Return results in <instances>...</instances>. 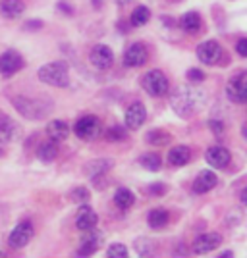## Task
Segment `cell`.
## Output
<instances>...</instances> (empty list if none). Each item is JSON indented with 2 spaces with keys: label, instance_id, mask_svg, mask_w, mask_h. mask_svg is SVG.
<instances>
[{
  "label": "cell",
  "instance_id": "1",
  "mask_svg": "<svg viewBox=\"0 0 247 258\" xmlns=\"http://www.w3.org/2000/svg\"><path fill=\"white\" fill-rule=\"evenodd\" d=\"M172 108L174 112H178L180 116H191L205 102V93L193 87H178L172 93Z\"/></svg>",
  "mask_w": 247,
  "mask_h": 258
},
{
  "label": "cell",
  "instance_id": "2",
  "mask_svg": "<svg viewBox=\"0 0 247 258\" xmlns=\"http://www.w3.org/2000/svg\"><path fill=\"white\" fill-rule=\"evenodd\" d=\"M14 108L27 119H43L53 112V102L51 100H37L29 97H14L12 98Z\"/></svg>",
  "mask_w": 247,
  "mask_h": 258
},
{
  "label": "cell",
  "instance_id": "3",
  "mask_svg": "<svg viewBox=\"0 0 247 258\" xmlns=\"http://www.w3.org/2000/svg\"><path fill=\"white\" fill-rule=\"evenodd\" d=\"M39 81L51 87H68L70 85V68L66 62H51L39 68L37 72Z\"/></svg>",
  "mask_w": 247,
  "mask_h": 258
},
{
  "label": "cell",
  "instance_id": "4",
  "mask_svg": "<svg viewBox=\"0 0 247 258\" xmlns=\"http://www.w3.org/2000/svg\"><path fill=\"white\" fill-rule=\"evenodd\" d=\"M74 131L81 141H95L101 137L103 125H101L98 118H95V116H83V118H79L75 121Z\"/></svg>",
  "mask_w": 247,
  "mask_h": 258
},
{
  "label": "cell",
  "instance_id": "5",
  "mask_svg": "<svg viewBox=\"0 0 247 258\" xmlns=\"http://www.w3.org/2000/svg\"><path fill=\"white\" fill-rule=\"evenodd\" d=\"M143 89L149 93L151 97H162V95L168 93L170 83H168V79L161 70H153V72H147L143 77Z\"/></svg>",
  "mask_w": 247,
  "mask_h": 258
},
{
  "label": "cell",
  "instance_id": "6",
  "mask_svg": "<svg viewBox=\"0 0 247 258\" xmlns=\"http://www.w3.org/2000/svg\"><path fill=\"white\" fill-rule=\"evenodd\" d=\"M23 66H25V62H23L20 52L6 50L4 54H0V74L4 77H12L14 74H18Z\"/></svg>",
  "mask_w": 247,
  "mask_h": 258
},
{
  "label": "cell",
  "instance_id": "7",
  "mask_svg": "<svg viewBox=\"0 0 247 258\" xmlns=\"http://www.w3.org/2000/svg\"><path fill=\"white\" fill-rule=\"evenodd\" d=\"M197 58L207 66H215L222 58V46L216 41H205L197 46Z\"/></svg>",
  "mask_w": 247,
  "mask_h": 258
},
{
  "label": "cell",
  "instance_id": "8",
  "mask_svg": "<svg viewBox=\"0 0 247 258\" xmlns=\"http://www.w3.org/2000/svg\"><path fill=\"white\" fill-rule=\"evenodd\" d=\"M33 237V226L31 222H20L18 226L12 229L10 237H8V245L12 248H23L27 247V243Z\"/></svg>",
  "mask_w": 247,
  "mask_h": 258
},
{
  "label": "cell",
  "instance_id": "9",
  "mask_svg": "<svg viewBox=\"0 0 247 258\" xmlns=\"http://www.w3.org/2000/svg\"><path fill=\"white\" fill-rule=\"evenodd\" d=\"M226 93H228L230 100H234V102H247V72L232 77Z\"/></svg>",
  "mask_w": 247,
  "mask_h": 258
},
{
  "label": "cell",
  "instance_id": "10",
  "mask_svg": "<svg viewBox=\"0 0 247 258\" xmlns=\"http://www.w3.org/2000/svg\"><path fill=\"white\" fill-rule=\"evenodd\" d=\"M147 58H149L147 46L141 43H133L124 52V66L126 68H141V66L147 62Z\"/></svg>",
  "mask_w": 247,
  "mask_h": 258
},
{
  "label": "cell",
  "instance_id": "11",
  "mask_svg": "<svg viewBox=\"0 0 247 258\" xmlns=\"http://www.w3.org/2000/svg\"><path fill=\"white\" fill-rule=\"evenodd\" d=\"M22 137V127L6 114H0V143H14Z\"/></svg>",
  "mask_w": 247,
  "mask_h": 258
},
{
  "label": "cell",
  "instance_id": "12",
  "mask_svg": "<svg viewBox=\"0 0 247 258\" xmlns=\"http://www.w3.org/2000/svg\"><path fill=\"white\" fill-rule=\"evenodd\" d=\"M89 60L97 70H108L110 66L114 64V54H112V50L108 48L107 44H97V46H93Z\"/></svg>",
  "mask_w": 247,
  "mask_h": 258
},
{
  "label": "cell",
  "instance_id": "13",
  "mask_svg": "<svg viewBox=\"0 0 247 258\" xmlns=\"http://www.w3.org/2000/svg\"><path fill=\"white\" fill-rule=\"evenodd\" d=\"M220 243H222L220 233H203V235H199L195 239L193 252L195 254H209L215 248L220 247Z\"/></svg>",
  "mask_w": 247,
  "mask_h": 258
},
{
  "label": "cell",
  "instance_id": "14",
  "mask_svg": "<svg viewBox=\"0 0 247 258\" xmlns=\"http://www.w3.org/2000/svg\"><path fill=\"white\" fill-rule=\"evenodd\" d=\"M101 239H103V235L97 231V227L85 229V233L81 237V247L77 248V256H89V254H93L98 248V245H101Z\"/></svg>",
  "mask_w": 247,
  "mask_h": 258
},
{
  "label": "cell",
  "instance_id": "15",
  "mask_svg": "<svg viewBox=\"0 0 247 258\" xmlns=\"http://www.w3.org/2000/svg\"><path fill=\"white\" fill-rule=\"evenodd\" d=\"M145 119H147V110H145V106L141 102H133L128 108V112H126V125H128V129H133V131L139 129L145 123Z\"/></svg>",
  "mask_w": 247,
  "mask_h": 258
},
{
  "label": "cell",
  "instance_id": "16",
  "mask_svg": "<svg viewBox=\"0 0 247 258\" xmlns=\"http://www.w3.org/2000/svg\"><path fill=\"white\" fill-rule=\"evenodd\" d=\"M97 222H98V216L91 206L85 205L77 210V216H75V226H77V229H81V231L93 229V227H97Z\"/></svg>",
  "mask_w": 247,
  "mask_h": 258
},
{
  "label": "cell",
  "instance_id": "17",
  "mask_svg": "<svg viewBox=\"0 0 247 258\" xmlns=\"http://www.w3.org/2000/svg\"><path fill=\"white\" fill-rule=\"evenodd\" d=\"M205 158H207V162L213 166V168H216V170H222V168H226L228 164H230V152H228V149H224V147H211L209 151H207V154H205Z\"/></svg>",
  "mask_w": 247,
  "mask_h": 258
},
{
  "label": "cell",
  "instance_id": "18",
  "mask_svg": "<svg viewBox=\"0 0 247 258\" xmlns=\"http://www.w3.org/2000/svg\"><path fill=\"white\" fill-rule=\"evenodd\" d=\"M216 181H218V177H216L215 172H211V170H203V172L195 177L193 193H197V195L209 193L211 189H215Z\"/></svg>",
  "mask_w": 247,
  "mask_h": 258
},
{
  "label": "cell",
  "instance_id": "19",
  "mask_svg": "<svg viewBox=\"0 0 247 258\" xmlns=\"http://www.w3.org/2000/svg\"><path fill=\"white\" fill-rule=\"evenodd\" d=\"M46 133H48V137L53 141H64L68 139V135H70V125L62 121V119H53L48 125H46Z\"/></svg>",
  "mask_w": 247,
  "mask_h": 258
},
{
  "label": "cell",
  "instance_id": "20",
  "mask_svg": "<svg viewBox=\"0 0 247 258\" xmlns=\"http://www.w3.org/2000/svg\"><path fill=\"white\" fill-rule=\"evenodd\" d=\"M25 10V4H23V0H4L2 4H0V12H2V16L4 18H8V20H16V18H20Z\"/></svg>",
  "mask_w": 247,
  "mask_h": 258
},
{
  "label": "cell",
  "instance_id": "21",
  "mask_svg": "<svg viewBox=\"0 0 247 258\" xmlns=\"http://www.w3.org/2000/svg\"><path fill=\"white\" fill-rule=\"evenodd\" d=\"M189 158H191V151L185 145H178V147L170 149V152H168V162L172 166H185L189 162Z\"/></svg>",
  "mask_w": 247,
  "mask_h": 258
},
{
  "label": "cell",
  "instance_id": "22",
  "mask_svg": "<svg viewBox=\"0 0 247 258\" xmlns=\"http://www.w3.org/2000/svg\"><path fill=\"white\" fill-rule=\"evenodd\" d=\"M110 168H112V160L101 158V160L89 162V164L85 166V173L91 177V179H95V177H103Z\"/></svg>",
  "mask_w": 247,
  "mask_h": 258
},
{
  "label": "cell",
  "instance_id": "23",
  "mask_svg": "<svg viewBox=\"0 0 247 258\" xmlns=\"http://www.w3.org/2000/svg\"><path fill=\"white\" fill-rule=\"evenodd\" d=\"M133 203H135V195L131 193L128 187H120L114 195V205L118 206L120 210H128L133 206Z\"/></svg>",
  "mask_w": 247,
  "mask_h": 258
},
{
  "label": "cell",
  "instance_id": "24",
  "mask_svg": "<svg viewBox=\"0 0 247 258\" xmlns=\"http://www.w3.org/2000/svg\"><path fill=\"white\" fill-rule=\"evenodd\" d=\"M180 25H182L183 31L197 33L199 29H201L203 22H201V16H199L197 12H187L185 16H182V20H180Z\"/></svg>",
  "mask_w": 247,
  "mask_h": 258
},
{
  "label": "cell",
  "instance_id": "25",
  "mask_svg": "<svg viewBox=\"0 0 247 258\" xmlns=\"http://www.w3.org/2000/svg\"><path fill=\"white\" fill-rule=\"evenodd\" d=\"M37 156H39V160H43V162L56 160V156H58V143L53 139L48 141V143H43V145L37 149Z\"/></svg>",
  "mask_w": 247,
  "mask_h": 258
},
{
  "label": "cell",
  "instance_id": "26",
  "mask_svg": "<svg viewBox=\"0 0 247 258\" xmlns=\"http://www.w3.org/2000/svg\"><path fill=\"white\" fill-rule=\"evenodd\" d=\"M147 222L153 229H162V227L168 224V212L164 208H153L147 216Z\"/></svg>",
  "mask_w": 247,
  "mask_h": 258
},
{
  "label": "cell",
  "instance_id": "27",
  "mask_svg": "<svg viewBox=\"0 0 247 258\" xmlns=\"http://www.w3.org/2000/svg\"><path fill=\"white\" fill-rule=\"evenodd\" d=\"M151 20V12L147 6H137L135 10L131 12V18H129V22L133 27H141V25H145V23Z\"/></svg>",
  "mask_w": 247,
  "mask_h": 258
},
{
  "label": "cell",
  "instance_id": "28",
  "mask_svg": "<svg viewBox=\"0 0 247 258\" xmlns=\"http://www.w3.org/2000/svg\"><path fill=\"white\" fill-rule=\"evenodd\" d=\"M139 164L145 170H149V172H159V170H161V156L155 154V152L143 154L139 158Z\"/></svg>",
  "mask_w": 247,
  "mask_h": 258
},
{
  "label": "cell",
  "instance_id": "29",
  "mask_svg": "<svg viewBox=\"0 0 247 258\" xmlns=\"http://www.w3.org/2000/svg\"><path fill=\"white\" fill-rule=\"evenodd\" d=\"M147 143L155 145V147H162V145H168L170 143V135L162 129H153L147 133Z\"/></svg>",
  "mask_w": 247,
  "mask_h": 258
},
{
  "label": "cell",
  "instance_id": "30",
  "mask_svg": "<svg viewBox=\"0 0 247 258\" xmlns=\"http://www.w3.org/2000/svg\"><path fill=\"white\" fill-rule=\"evenodd\" d=\"M107 254L110 258H124V256H128V248L124 247V245H120V243H114V245L108 247Z\"/></svg>",
  "mask_w": 247,
  "mask_h": 258
},
{
  "label": "cell",
  "instance_id": "31",
  "mask_svg": "<svg viewBox=\"0 0 247 258\" xmlns=\"http://www.w3.org/2000/svg\"><path fill=\"white\" fill-rule=\"evenodd\" d=\"M107 139L108 141H124L126 139V129L122 125H114L107 131Z\"/></svg>",
  "mask_w": 247,
  "mask_h": 258
},
{
  "label": "cell",
  "instance_id": "32",
  "mask_svg": "<svg viewBox=\"0 0 247 258\" xmlns=\"http://www.w3.org/2000/svg\"><path fill=\"white\" fill-rule=\"evenodd\" d=\"M72 199H74L75 203H87L89 201V191H87L85 187H77L72 191Z\"/></svg>",
  "mask_w": 247,
  "mask_h": 258
},
{
  "label": "cell",
  "instance_id": "33",
  "mask_svg": "<svg viewBox=\"0 0 247 258\" xmlns=\"http://www.w3.org/2000/svg\"><path fill=\"white\" fill-rule=\"evenodd\" d=\"M236 52L239 54V56H243V58H247V39H239L236 43Z\"/></svg>",
  "mask_w": 247,
  "mask_h": 258
},
{
  "label": "cell",
  "instance_id": "34",
  "mask_svg": "<svg viewBox=\"0 0 247 258\" xmlns=\"http://www.w3.org/2000/svg\"><path fill=\"white\" fill-rule=\"evenodd\" d=\"M187 77H189L191 81H203V79H205V74L201 72V70L193 68V70H189V72H187Z\"/></svg>",
  "mask_w": 247,
  "mask_h": 258
},
{
  "label": "cell",
  "instance_id": "35",
  "mask_svg": "<svg viewBox=\"0 0 247 258\" xmlns=\"http://www.w3.org/2000/svg\"><path fill=\"white\" fill-rule=\"evenodd\" d=\"M149 191L153 195H157V197H161V195L166 193V187H164V185H151Z\"/></svg>",
  "mask_w": 247,
  "mask_h": 258
},
{
  "label": "cell",
  "instance_id": "36",
  "mask_svg": "<svg viewBox=\"0 0 247 258\" xmlns=\"http://www.w3.org/2000/svg\"><path fill=\"white\" fill-rule=\"evenodd\" d=\"M58 10L68 14V16H72V6H70V4H66V2H58Z\"/></svg>",
  "mask_w": 247,
  "mask_h": 258
},
{
  "label": "cell",
  "instance_id": "37",
  "mask_svg": "<svg viewBox=\"0 0 247 258\" xmlns=\"http://www.w3.org/2000/svg\"><path fill=\"white\" fill-rule=\"evenodd\" d=\"M43 27V23L39 22V20H35V22H27L25 23V29H41Z\"/></svg>",
  "mask_w": 247,
  "mask_h": 258
},
{
  "label": "cell",
  "instance_id": "38",
  "mask_svg": "<svg viewBox=\"0 0 247 258\" xmlns=\"http://www.w3.org/2000/svg\"><path fill=\"white\" fill-rule=\"evenodd\" d=\"M209 125H211V127L215 129V133H216V135H220V133H222V125H220V123H216V121H211Z\"/></svg>",
  "mask_w": 247,
  "mask_h": 258
},
{
  "label": "cell",
  "instance_id": "39",
  "mask_svg": "<svg viewBox=\"0 0 247 258\" xmlns=\"http://www.w3.org/2000/svg\"><path fill=\"white\" fill-rule=\"evenodd\" d=\"M241 203L247 206V187L243 189V191H241Z\"/></svg>",
  "mask_w": 247,
  "mask_h": 258
},
{
  "label": "cell",
  "instance_id": "40",
  "mask_svg": "<svg viewBox=\"0 0 247 258\" xmlns=\"http://www.w3.org/2000/svg\"><path fill=\"white\" fill-rule=\"evenodd\" d=\"M222 256H224V258H230V256H232V250H226V252H222Z\"/></svg>",
  "mask_w": 247,
  "mask_h": 258
},
{
  "label": "cell",
  "instance_id": "41",
  "mask_svg": "<svg viewBox=\"0 0 247 258\" xmlns=\"http://www.w3.org/2000/svg\"><path fill=\"white\" fill-rule=\"evenodd\" d=\"M129 0H118V4H128Z\"/></svg>",
  "mask_w": 247,
  "mask_h": 258
},
{
  "label": "cell",
  "instance_id": "42",
  "mask_svg": "<svg viewBox=\"0 0 247 258\" xmlns=\"http://www.w3.org/2000/svg\"><path fill=\"white\" fill-rule=\"evenodd\" d=\"M243 137H245V139H247V125H245V127H243Z\"/></svg>",
  "mask_w": 247,
  "mask_h": 258
},
{
  "label": "cell",
  "instance_id": "43",
  "mask_svg": "<svg viewBox=\"0 0 247 258\" xmlns=\"http://www.w3.org/2000/svg\"><path fill=\"white\" fill-rule=\"evenodd\" d=\"M6 256V252H4V250H0V258H4Z\"/></svg>",
  "mask_w": 247,
  "mask_h": 258
},
{
  "label": "cell",
  "instance_id": "44",
  "mask_svg": "<svg viewBox=\"0 0 247 258\" xmlns=\"http://www.w3.org/2000/svg\"><path fill=\"white\" fill-rule=\"evenodd\" d=\"M0 156H4V151H2V149H0Z\"/></svg>",
  "mask_w": 247,
  "mask_h": 258
}]
</instances>
